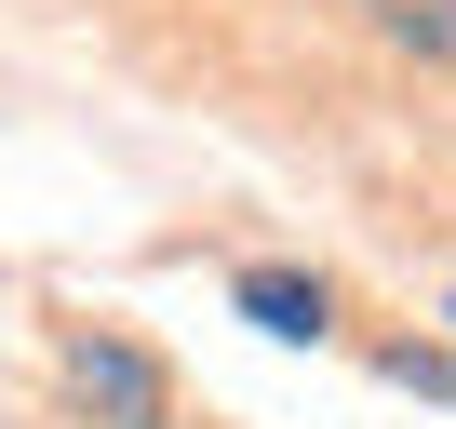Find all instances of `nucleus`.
<instances>
[{"mask_svg":"<svg viewBox=\"0 0 456 429\" xmlns=\"http://www.w3.org/2000/svg\"><path fill=\"white\" fill-rule=\"evenodd\" d=\"M68 389H81L108 429H161V362L121 349V336H68Z\"/></svg>","mask_w":456,"mask_h":429,"instance_id":"obj_1","label":"nucleus"},{"mask_svg":"<svg viewBox=\"0 0 456 429\" xmlns=\"http://www.w3.org/2000/svg\"><path fill=\"white\" fill-rule=\"evenodd\" d=\"M228 295H242V322H269V336H322V282L309 269H242Z\"/></svg>","mask_w":456,"mask_h":429,"instance_id":"obj_2","label":"nucleus"},{"mask_svg":"<svg viewBox=\"0 0 456 429\" xmlns=\"http://www.w3.org/2000/svg\"><path fill=\"white\" fill-rule=\"evenodd\" d=\"M376 28H389V41H416V54H443V68H456V0H376Z\"/></svg>","mask_w":456,"mask_h":429,"instance_id":"obj_3","label":"nucleus"},{"mask_svg":"<svg viewBox=\"0 0 456 429\" xmlns=\"http://www.w3.org/2000/svg\"><path fill=\"white\" fill-rule=\"evenodd\" d=\"M389 376H403V389H429V402H456V349H389Z\"/></svg>","mask_w":456,"mask_h":429,"instance_id":"obj_4","label":"nucleus"}]
</instances>
